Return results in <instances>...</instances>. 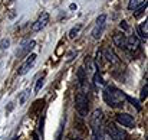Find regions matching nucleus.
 I'll return each instance as SVG.
<instances>
[{
  "instance_id": "obj_15",
  "label": "nucleus",
  "mask_w": 148,
  "mask_h": 140,
  "mask_svg": "<svg viewBox=\"0 0 148 140\" xmlns=\"http://www.w3.org/2000/svg\"><path fill=\"white\" fill-rule=\"evenodd\" d=\"M94 84H95V87H98V88L105 85V81H103L102 75L99 74L98 71H95V72H94Z\"/></svg>"
},
{
  "instance_id": "obj_18",
  "label": "nucleus",
  "mask_w": 148,
  "mask_h": 140,
  "mask_svg": "<svg viewBox=\"0 0 148 140\" xmlns=\"http://www.w3.org/2000/svg\"><path fill=\"white\" fill-rule=\"evenodd\" d=\"M29 94H30V90H29V88H27V90H25L23 93L20 94V97H19V105H23V104H25V101L27 100Z\"/></svg>"
},
{
  "instance_id": "obj_13",
  "label": "nucleus",
  "mask_w": 148,
  "mask_h": 140,
  "mask_svg": "<svg viewBox=\"0 0 148 140\" xmlns=\"http://www.w3.org/2000/svg\"><path fill=\"white\" fill-rule=\"evenodd\" d=\"M112 41H114L115 46L121 48V49H125V44H127V36H125L124 33H121V32L115 33V35H114V38H112Z\"/></svg>"
},
{
  "instance_id": "obj_12",
  "label": "nucleus",
  "mask_w": 148,
  "mask_h": 140,
  "mask_svg": "<svg viewBox=\"0 0 148 140\" xmlns=\"http://www.w3.org/2000/svg\"><path fill=\"white\" fill-rule=\"evenodd\" d=\"M36 45V42L35 41H27V42H25L22 46H19V49H17V56L19 58H22V56H25V55H27L30 51H32V48Z\"/></svg>"
},
{
  "instance_id": "obj_17",
  "label": "nucleus",
  "mask_w": 148,
  "mask_h": 140,
  "mask_svg": "<svg viewBox=\"0 0 148 140\" xmlns=\"http://www.w3.org/2000/svg\"><path fill=\"white\" fill-rule=\"evenodd\" d=\"M81 28H82V25H76V26H73V28L71 29V32H69V38H71V39H75L76 35L79 33Z\"/></svg>"
},
{
  "instance_id": "obj_14",
  "label": "nucleus",
  "mask_w": 148,
  "mask_h": 140,
  "mask_svg": "<svg viewBox=\"0 0 148 140\" xmlns=\"http://www.w3.org/2000/svg\"><path fill=\"white\" fill-rule=\"evenodd\" d=\"M138 33L141 35L143 39L147 41V38H148V22H147V19L138 25Z\"/></svg>"
},
{
  "instance_id": "obj_23",
  "label": "nucleus",
  "mask_w": 148,
  "mask_h": 140,
  "mask_svg": "<svg viewBox=\"0 0 148 140\" xmlns=\"http://www.w3.org/2000/svg\"><path fill=\"white\" fill-rule=\"evenodd\" d=\"M62 132H63V121L59 126V130H58V134H56V140H62Z\"/></svg>"
},
{
  "instance_id": "obj_3",
  "label": "nucleus",
  "mask_w": 148,
  "mask_h": 140,
  "mask_svg": "<svg viewBox=\"0 0 148 140\" xmlns=\"http://www.w3.org/2000/svg\"><path fill=\"white\" fill-rule=\"evenodd\" d=\"M89 124H91V129H92V133H98L103 130V116H102V110H94L92 114H91V119H89Z\"/></svg>"
},
{
  "instance_id": "obj_22",
  "label": "nucleus",
  "mask_w": 148,
  "mask_h": 140,
  "mask_svg": "<svg viewBox=\"0 0 148 140\" xmlns=\"http://www.w3.org/2000/svg\"><path fill=\"white\" fill-rule=\"evenodd\" d=\"M145 9H147V1L141 4V7H140V9H138V10L135 12V16H140V15H143V12H144Z\"/></svg>"
},
{
  "instance_id": "obj_9",
  "label": "nucleus",
  "mask_w": 148,
  "mask_h": 140,
  "mask_svg": "<svg viewBox=\"0 0 148 140\" xmlns=\"http://www.w3.org/2000/svg\"><path fill=\"white\" fill-rule=\"evenodd\" d=\"M78 85H79V91L86 93V88H88V74L85 72V68H79V71H78Z\"/></svg>"
},
{
  "instance_id": "obj_6",
  "label": "nucleus",
  "mask_w": 148,
  "mask_h": 140,
  "mask_svg": "<svg viewBox=\"0 0 148 140\" xmlns=\"http://www.w3.org/2000/svg\"><path fill=\"white\" fill-rule=\"evenodd\" d=\"M116 121H118L121 126L128 127V129L135 127L134 116H131V114H128V113H119V114H116Z\"/></svg>"
},
{
  "instance_id": "obj_8",
  "label": "nucleus",
  "mask_w": 148,
  "mask_h": 140,
  "mask_svg": "<svg viewBox=\"0 0 148 140\" xmlns=\"http://www.w3.org/2000/svg\"><path fill=\"white\" fill-rule=\"evenodd\" d=\"M36 58H38V56H36V53H30V55L26 58V61L22 64V67L19 68V71H17V72H19V75H25V74H27V72H29V69L35 65Z\"/></svg>"
},
{
  "instance_id": "obj_20",
  "label": "nucleus",
  "mask_w": 148,
  "mask_h": 140,
  "mask_svg": "<svg viewBox=\"0 0 148 140\" xmlns=\"http://www.w3.org/2000/svg\"><path fill=\"white\" fill-rule=\"evenodd\" d=\"M9 45H10V41H9V39H1V41H0V48H1V49H7Z\"/></svg>"
},
{
  "instance_id": "obj_2",
  "label": "nucleus",
  "mask_w": 148,
  "mask_h": 140,
  "mask_svg": "<svg viewBox=\"0 0 148 140\" xmlns=\"http://www.w3.org/2000/svg\"><path fill=\"white\" fill-rule=\"evenodd\" d=\"M75 108L78 111V114L81 117H86L88 116V108H89V100L88 95L84 91H79L75 97Z\"/></svg>"
},
{
  "instance_id": "obj_11",
  "label": "nucleus",
  "mask_w": 148,
  "mask_h": 140,
  "mask_svg": "<svg viewBox=\"0 0 148 140\" xmlns=\"http://www.w3.org/2000/svg\"><path fill=\"white\" fill-rule=\"evenodd\" d=\"M138 48H140V41H138L137 35H131L130 38H127L125 49H128L131 52H135V51H138Z\"/></svg>"
},
{
  "instance_id": "obj_16",
  "label": "nucleus",
  "mask_w": 148,
  "mask_h": 140,
  "mask_svg": "<svg viewBox=\"0 0 148 140\" xmlns=\"http://www.w3.org/2000/svg\"><path fill=\"white\" fill-rule=\"evenodd\" d=\"M147 0H130V3H128V9L130 10H134V9H137V7H140L143 3H145Z\"/></svg>"
},
{
  "instance_id": "obj_1",
  "label": "nucleus",
  "mask_w": 148,
  "mask_h": 140,
  "mask_svg": "<svg viewBox=\"0 0 148 140\" xmlns=\"http://www.w3.org/2000/svg\"><path fill=\"white\" fill-rule=\"evenodd\" d=\"M103 100L109 107H122L127 103V94L112 85H108L103 90Z\"/></svg>"
},
{
  "instance_id": "obj_5",
  "label": "nucleus",
  "mask_w": 148,
  "mask_h": 140,
  "mask_svg": "<svg viewBox=\"0 0 148 140\" xmlns=\"http://www.w3.org/2000/svg\"><path fill=\"white\" fill-rule=\"evenodd\" d=\"M49 19H50L49 13H48V12H43V13L36 19V22L32 25V30H33V32H40L42 29H45V28L48 26Z\"/></svg>"
},
{
  "instance_id": "obj_24",
  "label": "nucleus",
  "mask_w": 148,
  "mask_h": 140,
  "mask_svg": "<svg viewBox=\"0 0 148 140\" xmlns=\"http://www.w3.org/2000/svg\"><path fill=\"white\" fill-rule=\"evenodd\" d=\"M121 29H124V30H128V26H127V22H121Z\"/></svg>"
},
{
  "instance_id": "obj_19",
  "label": "nucleus",
  "mask_w": 148,
  "mask_h": 140,
  "mask_svg": "<svg viewBox=\"0 0 148 140\" xmlns=\"http://www.w3.org/2000/svg\"><path fill=\"white\" fill-rule=\"evenodd\" d=\"M43 84H45V77H42V78H39V80L36 81V85H35V93H39V91H40V88L43 87Z\"/></svg>"
},
{
  "instance_id": "obj_10",
  "label": "nucleus",
  "mask_w": 148,
  "mask_h": 140,
  "mask_svg": "<svg viewBox=\"0 0 148 140\" xmlns=\"http://www.w3.org/2000/svg\"><path fill=\"white\" fill-rule=\"evenodd\" d=\"M102 56L111 64V65H119L121 62H119V58L116 56V53L114 52V49L112 48H105L103 49V53H102Z\"/></svg>"
},
{
  "instance_id": "obj_21",
  "label": "nucleus",
  "mask_w": 148,
  "mask_h": 140,
  "mask_svg": "<svg viewBox=\"0 0 148 140\" xmlns=\"http://www.w3.org/2000/svg\"><path fill=\"white\" fill-rule=\"evenodd\" d=\"M148 95V85L145 84L144 87H143V90H141V100H145Z\"/></svg>"
},
{
  "instance_id": "obj_4",
  "label": "nucleus",
  "mask_w": 148,
  "mask_h": 140,
  "mask_svg": "<svg viewBox=\"0 0 148 140\" xmlns=\"http://www.w3.org/2000/svg\"><path fill=\"white\" fill-rule=\"evenodd\" d=\"M106 133H108V136H109V139L111 140H127L128 139V134H127V132L125 130H122V129H119V127H116L115 124H108V127H106Z\"/></svg>"
},
{
  "instance_id": "obj_7",
  "label": "nucleus",
  "mask_w": 148,
  "mask_h": 140,
  "mask_svg": "<svg viewBox=\"0 0 148 140\" xmlns=\"http://www.w3.org/2000/svg\"><path fill=\"white\" fill-rule=\"evenodd\" d=\"M105 22H106V16L105 15H99L98 19H97V25L92 30V38L94 39H99L102 36V32H103V28H105Z\"/></svg>"
}]
</instances>
